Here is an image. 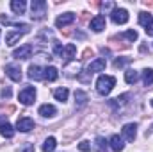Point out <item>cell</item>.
<instances>
[{
	"instance_id": "cell-32",
	"label": "cell",
	"mask_w": 153,
	"mask_h": 152,
	"mask_svg": "<svg viewBox=\"0 0 153 152\" xmlns=\"http://www.w3.org/2000/svg\"><path fill=\"white\" fill-rule=\"evenodd\" d=\"M20 152H34V145H32V143H25V145L20 149Z\"/></svg>"
},
{
	"instance_id": "cell-8",
	"label": "cell",
	"mask_w": 153,
	"mask_h": 152,
	"mask_svg": "<svg viewBox=\"0 0 153 152\" xmlns=\"http://www.w3.org/2000/svg\"><path fill=\"white\" fill-rule=\"evenodd\" d=\"M5 75L14 82H20L22 81V68L18 65H7L5 66Z\"/></svg>"
},
{
	"instance_id": "cell-5",
	"label": "cell",
	"mask_w": 153,
	"mask_h": 152,
	"mask_svg": "<svg viewBox=\"0 0 153 152\" xmlns=\"http://www.w3.org/2000/svg\"><path fill=\"white\" fill-rule=\"evenodd\" d=\"M16 129L22 131V132H29L34 129V120L29 118V116H20L18 122H16Z\"/></svg>"
},
{
	"instance_id": "cell-25",
	"label": "cell",
	"mask_w": 153,
	"mask_h": 152,
	"mask_svg": "<svg viewBox=\"0 0 153 152\" xmlns=\"http://www.w3.org/2000/svg\"><path fill=\"white\" fill-rule=\"evenodd\" d=\"M143 82H144L146 86H152L153 84V68H146V70L143 72Z\"/></svg>"
},
{
	"instance_id": "cell-12",
	"label": "cell",
	"mask_w": 153,
	"mask_h": 152,
	"mask_svg": "<svg viewBox=\"0 0 153 152\" xmlns=\"http://www.w3.org/2000/svg\"><path fill=\"white\" fill-rule=\"evenodd\" d=\"M29 77L34 81H43L45 79V68H41L39 65H30L29 66Z\"/></svg>"
},
{
	"instance_id": "cell-19",
	"label": "cell",
	"mask_w": 153,
	"mask_h": 152,
	"mask_svg": "<svg viewBox=\"0 0 153 152\" xmlns=\"http://www.w3.org/2000/svg\"><path fill=\"white\" fill-rule=\"evenodd\" d=\"M55 147H57V140L53 138V136H50V138H46L45 140V143H43V152H53L55 150Z\"/></svg>"
},
{
	"instance_id": "cell-35",
	"label": "cell",
	"mask_w": 153,
	"mask_h": 152,
	"mask_svg": "<svg viewBox=\"0 0 153 152\" xmlns=\"http://www.w3.org/2000/svg\"><path fill=\"white\" fill-rule=\"evenodd\" d=\"M2 97H7V99H9V97H11V88H4V90H2Z\"/></svg>"
},
{
	"instance_id": "cell-34",
	"label": "cell",
	"mask_w": 153,
	"mask_h": 152,
	"mask_svg": "<svg viewBox=\"0 0 153 152\" xmlns=\"http://www.w3.org/2000/svg\"><path fill=\"white\" fill-rule=\"evenodd\" d=\"M112 7H114L112 2H103V4H102V9H103V11H105V9H112Z\"/></svg>"
},
{
	"instance_id": "cell-6",
	"label": "cell",
	"mask_w": 153,
	"mask_h": 152,
	"mask_svg": "<svg viewBox=\"0 0 153 152\" xmlns=\"http://www.w3.org/2000/svg\"><path fill=\"white\" fill-rule=\"evenodd\" d=\"M121 132H123V138L126 141H134L135 136H137V123H125Z\"/></svg>"
},
{
	"instance_id": "cell-18",
	"label": "cell",
	"mask_w": 153,
	"mask_h": 152,
	"mask_svg": "<svg viewBox=\"0 0 153 152\" xmlns=\"http://www.w3.org/2000/svg\"><path fill=\"white\" fill-rule=\"evenodd\" d=\"M11 9L16 14H23L25 9H27V4H25V0H13L11 2Z\"/></svg>"
},
{
	"instance_id": "cell-27",
	"label": "cell",
	"mask_w": 153,
	"mask_h": 152,
	"mask_svg": "<svg viewBox=\"0 0 153 152\" xmlns=\"http://www.w3.org/2000/svg\"><path fill=\"white\" fill-rule=\"evenodd\" d=\"M152 20H153V16L150 14V13H141V14H139V23H141V25H144V27H146Z\"/></svg>"
},
{
	"instance_id": "cell-13",
	"label": "cell",
	"mask_w": 153,
	"mask_h": 152,
	"mask_svg": "<svg viewBox=\"0 0 153 152\" xmlns=\"http://www.w3.org/2000/svg\"><path fill=\"white\" fill-rule=\"evenodd\" d=\"M91 29L94 31V32H102L103 29H105V16H102V14H96L93 20H91Z\"/></svg>"
},
{
	"instance_id": "cell-26",
	"label": "cell",
	"mask_w": 153,
	"mask_h": 152,
	"mask_svg": "<svg viewBox=\"0 0 153 152\" xmlns=\"http://www.w3.org/2000/svg\"><path fill=\"white\" fill-rule=\"evenodd\" d=\"M107 145H109V141H105L102 136L96 138V150L98 152H107Z\"/></svg>"
},
{
	"instance_id": "cell-4",
	"label": "cell",
	"mask_w": 153,
	"mask_h": 152,
	"mask_svg": "<svg viewBox=\"0 0 153 152\" xmlns=\"http://www.w3.org/2000/svg\"><path fill=\"white\" fill-rule=\"evenodd\" d=\"M111 18H112L114 23L123 25V23L128 22V11L123 9V7H116V9H112V13H111Z\"/></svg>"
},
{
	"instance_id": "cell-21",
	"label": "cell",
	"mask_w": 153,
	"mask_h": 152,
	"mask_svg": "<svg viewBox=\"0 0 153 152\" xmlns=\"http://www.w3.org/2000/svg\"><path fill=\"white\" fill-rule=\"evenodd\" d=\"M57 77H59V72H57L55 66H46V68H45V79H46V81L53 82Z\"/></svg>"
},
{
	"instance_id": "cell-22",
	"label": "cell",
	"mask_w": 153,
	"mask_h": 152,
	"mask_svg": "<svg viewBox=\"0 0 153 152\" xmlns=\"http://www.w3.org/2000/svg\"><path fill=\"white\" fill-rule=\"evenodd\" d=\"M68 95H70V91H68L66 88H57V90L53 91V97H55L59 102H66V100H68Z\"/></svg>"
},
{
	"instance_id": "cell-2",
	"label": "cell",
	"mask_w": 153,
	"mask_h": 152,
	"mask_svg": "<svg viewBox=\"0 0 153 152\" xmlns=\"http://www.w3.org/2000/svg\"><path fill=\"white\" fill-rule=\"evenodd\" d=\"M32 20H43L46 14V2L45 0H32Z\"/></svg>"
},
{
	"instance_id": "cell-17",
	"label": "cell",
	"mask_w": 153,
	"mask_h": 152,
	"mask_svg": "<svg viewBox=\"0 0 153 152\" xmlns=\"http://www.w3.org/2000/svg\"><path fill=\"white\" fill-rule=\"evenodd\" d=\"M109 147H111L114 152H121L123 149H125V143H123V140H121L117 134H112L111 140H109Z\"/></svg>"
},
{
	"instance_id": "cell-1",
	"label": "cell",
	"mask_w": 153,
	"mask_h": 152,
	"mask_svg": "<svg viewBox=\"0 0 153 152\" xmlns=\"http://www.w3.org/2000/svg\"><path fill=\"white\" fill-rule=\"evenodd\" d=\"M116 86V79L112 75H100L96 81V90L100 95H109Z\"/></svg>"
},
{
	"instance_id": "cell-11",
	"label": "cell",
	"mask_w": 153,
	"mask_h": 152,
	"mask_svg": "<svg viewBox=\"0 0 153 152\" xmlns=\"http://www.w3.org/2000/svg\"><path fill=\"white\" fill-rule=\"evenodd\" d=\"M105 66H107V61H105L103 57H98V59H94V61L87 66V72H89V74H94V72H103V70H105Z\"/></svg>"
},
{
	"instance_id": "cell-24",
	"label": "cell",
	"mask_w": 153,
	"mask_h": 152,
	"mask_svg": "<svg viewBox=\"0 0 153 152\" xmlns=\"http://www.w3.org/2000/svg\"><path fill=\"white\" fill-rule=\"evenodd\" d=\"M125 81H126L128 84H135V82L139 81V72H135V70H126V72H125Z\"/></svg>"
},
{
	"instance_id": "cell-29",
	"label": "cell",
	"mask_w": 153,
	"mask_h": 152,
	"mask_svg": "<svg viewBox=\"0 0 153 152\" xmlns=\"http://www.w3.org/2000/svg\"><path fill=\"white\" fill-rule=\"evenodd\" d=\"M121 38L128 39V41H135V39H137V32H135L134 29H130V31H126V32H123V34H121Z\"/></svg>"
},
{
	"instance_id": "cell-31",
	"label": "cell",
	"mask_w": 153,
	"mask_h": 152,
	"mask_svg": "<svg viewBox=\"0 0 153 152\" xmlns=\"http://www.w3.org/2000/svg\"><path fill=\"white\" fill-rule=\"evenodd\" d=\"M126 63H130V59H128V57H125V59H116L114 66H116V68H119V66H123V65H126Z\"/></svg>"
},
{
	"instance_id": "cell-23",
	"label": "cell",
	"mask_w": 153,
	"mask_h": 152,
	"mask_svg": "<svg viewBox=\"0 0 153 152\" xmlns=\"http://www.w3.org/2000/svg\"><path fill=\"white\" fill-rule=\"evenodd\" d=\"M75 54H76V47L73 43H68L64 47V57H66V61H71L75 57Z\"/></svg>"
},
{
	"instance_id": "cell-30",
	"label": "cell",
	"mask_w": 153,
	"mask_h": 152,
	"mask_svg": "<svg viewBox=\"0 0 153 152\" xmlns=\"http://www.w3.org/2000/svg\"><path fill=\"white\" fill-rule=\"evenodd\" d=\"M78 150H82V152L91 150V143H89V141H82V143H78Z\"/></svg>"
},
{
	"instance_id": "cell-20",
	"label": "cell",
	"mask_w": 153,
	"mask_h": 152,
	"mask_svg": "<svg viewBox=\"0 0 153 152\" xmlns=\"http://www.w3.org/2000/svg\"><path fill=\"white\" fill-rule=\"evenodd\" d=\"M128 97H130L128 93H123L121 97H116V99H112L109 104H111L114 109H117V108H121V106H125V104H126V99H128Z\"/></svg>"
},
{
	"instance_id": "cell-28",
	"label": "cell",
	"mask_w": 153,
	"mask_h": 152,
	"mask_svg": "<svg viewBox=\"0 0 153 152\" xmlns=\"http://www.w3.org/2000/svg\"><path fill=\"white\" fill-rule=\"evenodd\" d=\"M53 52H55L57 57H64V47L59 41H53Z\"/></svg>"
},
{
	"instance_id": "cell-15",
	"label": "cell",
	"mask_w": 153,
	"mask_h": 152,
	"mask_svg": "<svg viewBox=\"0 0 153 152\" xmlns=\"http://www.w3.org/2000/svg\"><path fill=\"white\" fill-rule=\"evenodd\" d=\"M38 113L41 114V116H45V118H52V116L57 114V109H55V106H52V104H43V106H39Z\"/></svg>"
},
{
	"instance_id": "cell-7",
	"label": "cell",
	"mask_w": 153,
	"mask_h": 152,
	"mask_svg": "<svg viewBox=\"0 0 153 152\" xmlns=\"http://www.w3.org/2000/svg\"><path fill=\"white\" fill-rule=\"evenodd\" d=\"M0 134L4 138H13L14 136V129H13V125L9 123V120L5 116H0Z\"/></svg>"
},
{
	"instance_id": "cell-3",
	"label": "cell",
	"mask_w": 153,
	"mask_h": 152,
	"mask_svg": "<svg viewBox=\"0 0 153 152\" xmlns=\"http://www.w3.org/2000/svg\"><path fill=\"white\" fill-rule=\"evenodd\" d=\"M18 99H20V102H22L23 106H30V104L36 100V90H34L32 86H27V88H23V90L20 91Z\"/></svg>"
},
{
	"instance_id": "cell-9",
	"label": "cell",
	"mask_w": 153,
	"mask_h": 152,
	"mask_svg": "<svg viewBox=\"0 0 153 152\" xmlns=\"http://www.w3.org/2000/svg\"><path fill=\"white\" fill-rule=\"evenodd\" d=\"M13 56L16 59H29L32 56V45H22L20 48H16L13 52Z\"/></svg>"
},
{
	"instance_id": "cell-10",
	"label": "cell",
	"mask_w": 153,
	"mask_h": 152,
	"mask_svg": "<svg viewBox=\"0 0 153 152\" xmlns=\"http://www.w3.org/2000/svg\"><path fill=\"white\" fill-rule=\"evenodd\" d=\"M73 22H75V13H64V14L57 16L55 25L61 29V27H66V25H70V23H73Z\"/></svg>"
},
{
	"instance_id": "cell-16",
	"label": "cell",
	"mask_w": 153,
	"mask_h": 152,
	"mask_svg": "<svg viewBox=\"0 0 153 152\" xmlns=\"http://www.w3.org/2000/svg\"><path fill=\"white\" fill-rule=\"evenodd\" d=\"M87 100H89V97H87L85 91H82V90H75V106H76V109L84 108V106L87 104Z\"/></svg>"
},
{
	"instance_id": "cell-36",
	"label": "cell",
	"mask_w": 153,
	"mask_h": 152,
	"mask_svg": "<svg viewBox=\"0 0 153 152\" xmlns=\"http://www.w3.org/2000/svg\"><path fill=\"white\" fill-rule=\"evenodd\" d=\"M152 106H153V99H152Z\"/></svg>"
},
{
	"instance_id": "cell-33",
	"label": "cell",
	"mask_w": 153,
	"mask_h": 152,
	"mask_svg": "<svg viewBox=\"0 0 153 152\" xmlns=\"http://www.w3.org/2000/svg\"><path fill=\"white\" fill-rule=\"evenodd\" d=\"M146 34H148V36H153V20L146 25Z\"/></svg>"
},
{
	"instance_id": "cell-14",
	"label": "cell",
	"mask_w": 153,
	"mask_h": 152,
	"mask_svg": "<svg viewBox=\"0 0 153 152\" xmlns=\"http://www.w3.org/2000/svg\"><path fill=\"white\" fill-rule=\"evenodd\" d=\"M23 34H25L23 31H11V32H7V36H5V45H9V47L16 45V43L22 39Z\"/></svg>"
}]
</instances>
